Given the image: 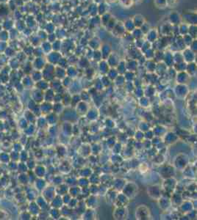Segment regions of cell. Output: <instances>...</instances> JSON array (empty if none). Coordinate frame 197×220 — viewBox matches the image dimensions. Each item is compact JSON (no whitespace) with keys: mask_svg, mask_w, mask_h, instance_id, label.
Returning a JSON list of instances; mask_svg holds the SVG:
<instances>
[{"mask_svg":"<svg viewBox=\"0 0 197 220\" xmlns=\"http://www.w3.org/2000/svg\"><path fill=\"white\" fill-rule=\"evenodd\" d=\"M191 50H193L195 52V51H196V46H197V40L196 39H194V40H193V42L191 43Z\"/></svg>","mask_w":197,"mask_h":220,"instance_id":"cell-24","label":"cell"},{"mask_svg":"<svg viewBox=\"0 0 197 220\" xmlns=\"http://www.w3.org/2000/svg\"><path fill=\"white\" fill-rule=\"evenodd\" d=\"M123 24H124V27L126 32H130V33L133 32V30L135 28V26L132 18H128Z\"/></svg>","mask_w":197,"mask_h":220,"instance_id":"cell-7","label":"cell"},{"mask_svg":"<svg viewBox=\"0 0 197 220\" xmlns=\"http://www.w3.org/2000/svg\"><path fill=\"white\" fill-rule=\"evenodd\" d=\"M188 27L189 24H187L181 23L180 24L178 25V30H179V35L180 36H183V35H187L188 32Z\"/></svg>","mask_w":197,"mask_h":220,"instance_id":"cell-9","label":"cell"},{"mask_svg":"<svg viewBox=\"0 0 197 220\" xmlns=\"http://www.w3.org/2000/svg\"><path fill=\"white\" fill-rule=\"evenodd\" d=\"M169 21L172 26H178L182 23V18L177 12H171L169 15Z\"/></svg>","mask_w":197,"mask_h":220,"instance_id":"cell-1","label":"cell"},{"mask_svg":"<svg viewBox=\"0 0 197 220\" xmlns=\"http://www.w3.org/2000/svg\"><path fill=\"white\" fill-rule=\"evenodd\" d=\"M140 30H141V31L143 32V33L144 34V35H146V34L147 32L149 31V30L151 29V27H150V25L148 23H146V22H145V23L143 24L140 27Z\"/></svg>","mask_w":197,"mask_h":220,"instance_id":"cell-21","label":"cell"},{"mask_svg":"<svg viewBox=\"0 0 197 220\" xmlns=\"http://www.w3.org/2000/svg\"><path fill=\"white\" fill-rule=\"evenodd\" d=\"M154 3L156 5V7L159 8H166L168 4L167 0H154Z\"/></svg>","mask_w":197,"mask_h":220,"instance_id":"cell-19","label":"cell"},{"mask_svg":"<svg viewBox=\"0 0 197 220\" xmlns=\"http://www.w3.org/2000/svg\"><path fill=\"white\" fill-rule=\"evenodd\" d=\"M183 56L187 59H192V58H193V57H194V53L190 49H186L183 52Z\"/></svg>","mask_w":197,"mask_h":220,"instance_id":"cell-18","label":"cell"},{"mask_svg":"<svg viewBox=\"0 0 197 220\" xmlns=\"http://www.w3.org/2000/svg\"><path fill=\"white\" fill-rule=\"evenodd\" d=\"M88 14L90 16H95L98 15V5L96 3H92L88 6Z\"/></svg>","mask_w":197,"mask_h":220,"instance_id":"cell-8","label":"cell"},{"mask_svg":"<svg viewBox=\"0 0 197 220\" xmlns=\"http://www.w3.org/2000/svg\"><path fill=\"white\" fill-rule=\"evenodd\" d=\"M133 1H135V2H137V1H139V0H133Z\"/></svg>","mask_w":197,"mask_h":220,"instance_id":"cell-27","label":"cell"},{"mask_svg":"<svg viewBox=\"0 0 197 220\" xmlns=\"http://www.w3.org/2000/svg\"><path fill=\"white\" fill-rule=\"evenodd\" d=\"M56 37H57V36H56L55 34L52 33L51 35H49V36H48V39H49V40L50 42H54L56 40Z\"/></svg>","mask_w":197,"mask_h":220,"instance_id":"cell-25","label":"cell"},{"mask_svg":"<svg viewBox=\"0 0 197 220\" xmlns=\"http://www.w3.org/2000/svg\"><path fill=\"white\" fill-rule=\"evenodd\" d=\"M101 18V24H102L103 26L105 27L106 25L107 24V23L110 21V20L112 18V16L110 13H106L102 15V16H100Z\"/></svg>","mask_w":197,"mask_h":220,"instance_id":"cell-14","label":"cell"},{"mask_svg":"<svg viewBox=\"0 0 197 220\" xmlns=\"http://www.w3.org/2000/svg\"><path fill=\"white\" fill-rule=\"evenodd\" d=\"M116 23H117L116 20L112 17V18L110 20V21L107 23V24L106 25L105 27L107 29V30H109V31H112L114 27L116 26Z\"/></svg>","mask_w":197,"mask_h":220,"instance_id":"cell-20","label":"cell"},{"mask_svg":"<svg viewBox=\"0 0 197 220\" xmlns=\"http://www.w3.org/2000/svg\"><path fill=\"white\" fill-rule=\"evenodd\" d=\"M144 39L143 38H140V39H135V43L136 44L137 48H141L142 45H143V42H144Z\"/></svg>","mask_w":197,"mask_h":220,"instance_id":"cell-23","label":"cell"},{"mask_svg":"<svg viewBox=\"0 0 197 220\" xmlns=\"http://www.w3.org/2000/svg\"><path fill=\"white\" fill-rule=\"evenodd\" d=\"M150 48H151V43L147 41L146 40H144V42H143V45H142V46H141L142 50L145 51L146 52V51L148 50V49H150Z\"/></svg>","mask_w":197,"mask_h":220,"instance_id":"cell-22","label":"cell"},{"mask_svg":"<svg viewBox=\"0 0 197 220\" xmlns=\"http://www.w3.org/2000/svg\"><path fill=\"white\" fill-rule=\"evenodd\" d=\"M130 33H131V35H133V38H134L135 40V39L143 38V36H144V34L143 33L141 30H140V28H137V27H135L134 30H133V31L130 32Z\"/></svg>","mask_w":197,"mask_h":220,"instance_id":"cell-11","label":"cell"},{"mask_svg":"<svg viewBox=\"0 0 197 220\" xmlns=\"http://www.w3.org/2000/svg\"><path fill=\"white\" fill-rule=\"evenodd\" d=\"M188 35H190L193 39H196L197 35L196 24H189L188 27Z\"/></svg>","mask_w":197,"mask_h":220,"instance_id":"cell-15","label":"cell"},{"mask_svg":"<svg viewBox=\"0 0 197 220\" xmlns=\"http://www.w3.org/2000/svg\"><path fill=\"white\" fill-rule=\"evenodd\" d=\"M107 10H108V7L106 3L101 2L100 4L98 5V15L99 16L107 13Z\"/></svg>","mask_w":197,"mask_h":220,"instance_id":"cell-13","label":"cell"},{"mask_svg":"<svg viewBox=\"0 0 197 220\" xmlns=\"http://www.w3.org/2000/svg\"><path fill=\"white\" fill-rule=\"evenodd\" d=\"M88 45L91 49H97L101 46V40L99 37H91L90 40H88Z\"/></svg>","mask_w":197,"mask_h":220,"instance_id":"cell-6","label":"cell"},{"mask_svg":"<svg viewBox=\"0 0 197 220\" xmlns=\"http://www.w3.org/2000/svg\"><path fill=\"white\" fill-rule=\"evenodd\" d=\"M101 24V18L99 16H91L90 21H89V25L92 27H97L98 25Z\"/></svg>","mask_w":197,"mask_h":220,"instance_id":"cell-12","label":"cell"},{"mask_svg":"<svg viewBox=\"0 0 197 220\" xmlns=\"http://www.w3.org/2000/svg\"><path fill=\"white\" fill-rule=\"evenodd\" d=\"M147 41L150 42L151 43H154L158 39V32L156 29L151 28L149 31L146 34Z\"/></svg>","mask_w":197,"mask_h":220,"instance_id":"cell-3","label":"cell"},{"mask_svg":"<svg viewBox=\"0 0 197 220\" xmlns=\"http://www.w3.org/2000/svg\"><path fill=\"white\" fill-rule=\"evenodd\" d=\"M132 19H133V23H134L135 27H137V28H140V27L146 22L144 16L141 14L135 15Z\"/></svg>","mask_w":197,"mask_h":220,"instance_id":"cell-4","label":"cell"},{"mask_svg":"<svg viewBox=\"0 0 197 220\" xmlns=\"http://www.w3.org/2000/svg\"><path fill=\"white\" fill-rule=\"evenodd\" d=\"M182 40L183 42H184L185 45L186 46H190L191 44V43L193 42V40H194V39L192 37L191 35H188V34H187V35H183V36H182Z\"/></svg>","mask_w":197,"mask_h":220,"instance_id":"cell-17","label":"cell"},{"mask_svg":"<svg viewBox=\"0 0 197 220\" xmlns=\"http://www.w3.org/2000/svg\"><path fill=\"white\" fill-rule=\"evenodd\" d=\"M120 1H121V2L124 5L130 6V5L132 4V2H133V0H120Z\"/></svg>","mask_w":197,"mask_h":220,"instance_id":"cell-26","label":"cell"},{"mask_svg":"<svg viewBox=\"0 0 197 220\" xmlns=\"http://www.w3.org/2000/svg\"><path fill=\"white\" fill-rule=\"evenodd\" d=\"M183 18L189 24H196V14L195 13H186L183 15Z\"/></svg>","mask_w":197,"mask_h":220,"instance_id":"cell-5","label":"cell"},{"mask_svg":"<svg viewBox=\"0 0 197 220\" xmlns=\"http://www.w3.org/2000/svg\"><path fill=\"white\" fill-rule=\"evenodd\" d=\"M111 32H112V33L115 36L121 37L123 36V35H125V34H126V30H125L123 22L121 21L117 22L116 26L114 27V28L113 29V30Z\"/></svg>","mask_w":197,"mask_h":220,"instance_id":"cell-2","label":"cell"},{"mask_svg":"<svg viewBox=\"0 0 197 220\" xmlns=\"http://www.w3.org/2000/svg\"><path fill=\"white\" fill-rule=\"evenodd\" d=\"M102 55H107L108 56L110 54V53L111 52V47L109 45L108 43H104L103 45L102 46Z\"/></svg>","mask_w":197,"mask_h":220,"instance_id":"cell-16","label":"cell"},{"mask_svg":"<svg viewBox=\"0 0 197 220\" xmlns=\"http://www.w3.org/2000/svg\"><path fill=\"white\" fill-rule=\"evenodd\" d=\"M171 30H172V25L170 24H164L161 27V32L165 36H169L171 33Z\"/></svg>","mask_w":197,"mask_h":220,"instance_id":"cell-10","label":"cell"}]
</instances>
